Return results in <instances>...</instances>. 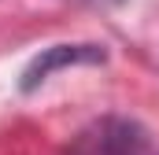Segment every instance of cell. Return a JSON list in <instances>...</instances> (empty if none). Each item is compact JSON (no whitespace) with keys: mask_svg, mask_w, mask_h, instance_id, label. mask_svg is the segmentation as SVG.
<instances>
[{"mask_svg":"<svg viewBox=\"0 0 159 155\" xmlns=\"http://www.w3.org/2000/svg\"><path fill=\"white\" fill-rule=\"evenodd\" d=\"M63 155H148V129L133 118L107 115L70 137Z\"/></svg>","mask_w":159,"mask_h":155,"instance_id":"1","label":"cell"},{"mask_svg":"<svg viewBox=\"0 0 159 155\" xmlns=\"http://www.w3.org/2000/svg\"><path fill=\"white\" fill-rule=\"evenodd\" d=\"M104 59H107L104 44H93V41H85V44H52V48H44L41 55H34V59L26 63L19 89H22V92H34V89H41L52 74H59V70H67V67H96V63H104Z\"/></svg>","mask_w":159,"mask_h":155,"instance_id":"2","label":"cell"},{"mask_svg":"<svg viewBox=\"0 0 159 155\" xmlns=\"http://www.w3.org/2000/svg\"><path fill=\"white\" fill-rule=\"evenodd\" d=\"M96 4H122V0H96Z\"/></svg>","mask_w":159,"mask_h":155,"instance_id":"3","label":"cell"}]
</instances>
